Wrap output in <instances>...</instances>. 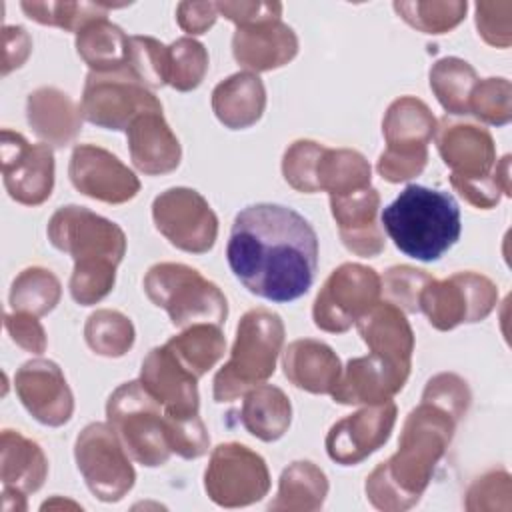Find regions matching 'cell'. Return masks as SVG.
Listing matches in <instances>:
<instances>
[{
    "label": "cell",
    "mask_w": 512,
    "mask_h": 512,
    "mask_svg": "<svg viewBox=\"0 0 512 512\" xmlns=\"http://www.w3.org/2000/svg\"><path fill=\"white\" fill-rule=\"evenodd\" d=\"M226 258L248 292L270 302H292L304 296L316 278L318 236L312 224L288 206L250 204L232 222Z\"/></svg>",
    "instance_id": "obj_1"
},
{
    "label": "cell",
    "mask_w": 512,
    "mask_h": 512,
    "mask_svg": "<svg viewBox=\"0 0 512 512\" xmlns=\"http://www.w3.org/2000/svg\"><path fill=\"white\" fill-rule=\"evenodd\" d=\"M458 418L422 398L402 428L398 452L366 478V494L380 510H406L424 494L434 466L444 456Z\"/></svg>",
    "instance_id": "obj_2"
},
{
    "label": "cell",
    "mask_w": 512,
    "mask_h": 512,
    "mask_svg": "<svg viewBox=\"0 0 512 512\" xmlns=\"http://www.w3.org/2000/svg\"><path fill=\"white\" fill-rule=\"evenodd\" d=\"M46 232L50 244L74 260L70 276L74 302L90 306L108 296L114 288L116 266L126 254L124 230L84 206L68 204L52 214Z\"/></svg>",
    "instance_id": "obj_3"
},
{
    "label": "cell",
    "mask_w": 512,
    "mask_h": 512,
    "mask_svg": "<svg viewBox=\"0 0 512 512\" xmlns=\"http://www.w3.org/2000/svg\"><path fill=\"white\" fill-rule=\"evenodd\" d=\"M394 246L420 262L440 260L460 238V206L450 192L406 186L380 214Z\"/></svg>",
    "instance_id": "obj_4"
},
{
    "label": "cell",
    "mask_w": 512,
    "mask_h": 512,
    "mask_svg": "<svg viewBox=\"0 0 512 512\" xmlns=\"http://www.w3.org/2000/svg\"><path fill=\"white\" fill-rule=\"evenodd\" d=\"M436 146L446 166H450V182L462 198L476 208H492L502 194H510L508 160L504 156L496 166L494 140L486 128L474 124H458L442 120L436 126Z\"/></svg>",
    "instance_id": "obj_5"
},
{
    "label": "cell",
    "mask_w": 512,
    "mask_h": 512,
    "mask_svg": "<svg viewBox=\"0 0 512 512\" xmlns=\"http://www.w3.org/2000/svg\"><path fill=\"white\" fill-rule=\"evenodd\" d=\"M282 342L284 324L276 312L248 310L238 322L228 362L214 376V400L232 402L250 388L264 384L276 370Z\"/></svg>",
    "instance_id": "obj_6"
},
{
    "label": "cell",
    "mask_w": 512,
    "mask_h": 512,
    "mask_svg": "<svg viewBox=\"0 0 512 512\" xmlns=\"http://www.w3.org/2000/svg\"><path fill=\"white\" fill-rule=\"evenodd\" d=\"M106 418L124 450L142 466L156 468L172 454V418L140 380L120 384L106 402Z\"/></svg>",
    "instance_id": "obj_7"
},
{
    "label": "cell",
    "mask_w": 512,
    "mask_h": 512,
    "mask_svg": "<svg viewBox=\"0 0 512 512\" xmlns=\"http://www.w3.org/2000/svg\"><path fill=\"white\" fill-rule=\"evenodd\" d=\"M144 292L154 306L168 312L178 328L200 322L222 326L228 316L222 290L196 268L180 262L154 264L144 276Z\"/></svg>",
    "instance_id": "obj_8"
},
{
    "label": "cell",
    "mask_w": 512,
    "mask_h": 512,
    "mask_svg": "<svg viewBox=\"0 0 512 512\" xmlns=\"http://www.w3.org/2000/svg\"><path fill=\"white\" fill-rule=\"evenodd\" d=\"M386 150L378 158V172L388 182L418 176L428 160V142L436 134V118L428 106L412 96L394 100L384 116Z\"/></svg>",
    "instance_id": "obj_9"
},
{
    "label": "cell",
    "mask_w": 512,
    "mask_h": 512,
    "mask_svg": "<svg viewBox=\"0 0 512 512\" xmlns=\"http://www.w3.org/2000/svg\"><path fill=\"white\" fill-rule=\"evenodd\" d=\"M82 118L106 130H128L146 112H162L160 100L128 68L88 72L80 100Z\"/></svg>",
    "instance_id": "obj_10"
},
{
    "label": "cell",
    "mask_w": 512,
    "mask_h": 512,
    "mask_svg": "<svg viewBox=\"0 0 512 512\" xmlns=\"http://www.w3.org/2000/svg\"><path fill=\"white\" fill-rule=\"evenodd\" d=\"M74 458L88 490L102 502H118L134 486L136 472L110 424H88L76 438Z\"/></svg>",
    "instance_id": "obj_11"
},
{
    "label": "cell",
    "mask_w": 512,
    "mask_h": 512,
    "mask_svg": "<svg viewBox=\"0 0 512 512\" xmlns=\"http://www.w3.org/2000/svg\"><path fill=\"white\" fill-rule=\"evenodd\" d=\"M204 490L214 504L224 508L254 504L270 490L266 462L244 444H220L212 450L204 472Z\"/></svg>",
    "instance_id": "obj_12"
},
{
    "label": "cell",
    "mask_w": 512,
    "mask_h": 512,
    "mask_svg": "<svg viewBox=\"0 0 512 512\" xmlns=\"http://www.w3.org/2000/svg\"><path fill=\"white\" fill-rule=\"evenodd\" d=\"M498 300L494 282L476 272H458L442 282L430 278L418 298V310L438 330H452L462 322L484 320Z\"/></svg>",
    "instance_id": "obj_13"
},
{
    "label": "cell",
    "mask_w": 512,
    "mask_h": 512,
    "mask_svg": "<svg viewBox=\"0 0 512 512\" xmlns=\"http://www.w3.org/2000/svg\"><path fill=\"white\" fill-rule=\"evenodd\" d=\"M382 292V280L374 268L342 264L324 282L312 308L314 324L324 332H346Z\"/></svg>",
    "instance_id": "obj_14"
},
{
    "label": "cell",
    "mask_w": 512,
    "mask_h": 512,
    "mask_svg": "<svg viewBox=\"0 0 512 512\" xmlns=\"http://www.w3.org/2000/svg\"><path fill=\"white\" fill-rule=\"evenodd\" d=\"M156 230L176 248L192 254L212 250L218 236V218L206 198L192 188H170L154 198Z\"/></svg>",
    "instance_id": "obj_15"
},
{
    "label": "cell",
    "mask_w": 512,
    "mask_h": 512,
    "mask_svg": "<svg viewBox=\"0 0 512 512\" xmlns=\"http://www.w3.org/2000/svg\"><path fill=\"white\" fill-rule=\"evenodd\" d=\"M2 178L12 200L38 206L52 194L54 154L48 144H30L22 134L2 130Z\"/></svg>",
    "instance_id": "obj_16"
},
{
    "label": "cell",
    "mask_w": 512,
    "mask_h": 512,
    "mask_svg": "<svg viewBox=\"0 0 512 512\" xmlns=\"http://www.w3.org/2000/svg\"><path fill=\"white\" fill-rule=\"evenodd\" d=\"M68 174L80 194L106 204H124L140 190L134 172L118 156L94 144H78L72 150Z\"/></svg>",
    "instance_id": "obj_17"
},
{
    "label": "cell",
    "mask_w": 512,
    "mask_h": 512,
    "mask_svg": "<svg viewBox=\"0 0 512 512\" xmlns=\"http://www.w3.org/2000/svg\"><path fill=\"white\" fill-rule=\"evenodd\" d=\"M396 404L392 400L382 404H368L366 408L336 422L326 436L328 456L342 464L354 466L376 452L396 424Z\"/></svg>",
    "instance_id": "obj_18"
},
{
    "label": "cell",
    "mask_w": 512,
    "mask_h": 512,
    "mask_svg": "<svg viewBox=\"0 0 512 512\" xmlns=\"http://www.w3.org/2000/svg\"><path fill=\"white\" fill-rule=\"evenodd\" d=\"M14 388L24 408L40 424L56 428L72 418V390L56 362L44 358L28 360L18 368Z\"/></svg>",
    "instance_id": "obj_19"
},
{
    "label": "cell",
    "mask_w": 512,
    "mask_h": 512,
    "mask_svg": "<svg viewBox=\"0 0 512 512\" xmlns=\"http://www.w3.org/2000/svg\"><path fill=\"white\" fill-rule=\"evenodd\" d=\"M140 384L164 408L168 416H198V378L188 368H184L166 346L152 348L142 360Z\"/></svg>",
    "instance_id": "obj_20"
},
{
    "label": "cell",
    "mask_w": 512,
    "mask_h": 512,
    "mask_svg": "<svg viewBox=\"0 0 512 512\" xmlns=\"http://www.w3.org/2000/svg\"><path fill=\"white\" fill-rule=\"evenodd\" d=\"M410 374V366L390 362L376 354L348 360L344 376L330 392L340 404H382L398 394Z\"/></svg>",
    "instance_id": "obj_21"
},
{
    "label": "cell",
    "mask_w": 512,
    "mask_h": 512,
    "mask_svg": "<svg viewBox=\"0 0 512 512\" xmlns=\"http://www.w3.org/2000/svg\"><path fill=\"white\" fill-rule=\"evenodd\" d=\"M232 52L240 66L266 72L288 64L298 52V38L282 20L238 26L232 38Z\"/></svg>",
    "instance_id": "obj_22"
},
{
    "label": "cell",
    "mask_w": 512,
    "mask_h": 512,
    "mask_svg": "<svg viewBox=\"0 0 512 512\" xmlns=\"http://www.w3.org/2000/svg\"><path fill=\"white\" fill-rule=\"evenodd\" d=\"M332 216L336 220L344 246L358 256H376L384 248V236L376 224L380 196L374 188H362L342 196H330Z\"/></svg>",
    "instance_id": "obj_23"
},
{
    "label": "cell",
    "mask_w": 512,
    "mask_h": 512,
    "mask_svg": "<svg viewBox=\"0 0 512 512\" xmlns=\"http://www.w3.org/2000/svg\"><path fill=\"white\" fill-rule=\"evenodd\" d=\"M128 150L132 164L146 176L168 174L180 164V142L166 124L162 112H146L128 126Z\"/></svg>",
    "instance_id": "obj_24"
},
{
    "label": "cell",
    "mask_w": 512,
    "mask_h": 512,
    "mask_svg": "<svg viewBox=\"0 0 512 512\" xmlns=\"http://www.w3.org/2000/svg\"><path fill=\"white\" fill-rule=\"evenodd\" d=\"M358 332L372 354L410 366L414 334L404 312L386 302H376L356 320Z\"/></svg>",
    "instance_id": "obj_25"
},
{
    "label": "cell",
    "mask_w": 512,
    "mask_h": 512,
    "mask_svg": "<svg viewBox=\"0 0 512 512\" xmlns=\"http://www.w3.org/2000/svg\"><path fill=\"white\" fill-rule=\"evenodd\" d=\"M284 374L300 390L330 394L340 380L342 366L334 350L312 338L294 340L284 350Z\"/></svg>",
    "instance_id": "obj_26"
},
{
    "label": "cell",
    "mask_w": 512,
    "mask_h": 512,
    "mask_svg": "<svg viewBox=\"0 0 512 512\" xmlns=\"http://www.w3.org/2000/svg\"><path fill=\"white\" fill-rule=\"evenodd\" d=\"M26 116L34 134L52 146H66L82 128L80 106L58 88L44 86L30 92Z\"/></svg>",
    "instance_id": "obj_27"
},
{
    "label": "cell",
    "mask_w": 512,
    "mask_h": 512,
    "mask_svg": "<svg viewBox=\"0 0 512 512\" xmlns=\"http://www.w3.org/2000/svg\"><path fill=\"white\" fill-rule=\"evenodd\" d=\"M48 474V460L42 448L18 430H2V494L26 498L36 492Z\"/></svg>",
    "instance_id": "obj_28"
},
{
    "label": "cell",
    "mask_w": 512,
    "mask_h": 512,
    "mask_svg": "<svg viewBox=\"0 0 512 512\" xmlns=\"http://www.w3.org/2000/svg\"><path fill=\"white\" fill-rule=\"evenodd\" d=\"M266 106L262 80L250 72H238L220 82L212 92V110L216 118L232 130L256 124Z\"/></svg>",
    "instance_id": "obj_29"
},
{
    "label": "cell",
    "mask_w": 512,
    "mask_h": 512,
    "mask_svg": "<svg viewBox=\"0 0 512 512\" xmlns=\"http://www.w3.org/2000/svg\"><path fill=\"white\" fill-rule=\"evenodd\" d=\"M290 420L292 406L280 388L272 384H258L244 394L240 422L258 440L274 442L282 438Z\"/></svg>",
    "instance_id": "obj_30"
},
{
    "label": "cell",
    "mask_w": 512,
    "mask_h": 512,
    "mask_svg": "<svg viewBox=\"0 0 512 512\" xmlns=\"http://www.w3.org/2000/svg\"><path fill=\"white\" fill-rule=\"evenodd\" d=\"M128 38L120 26L96 18L76 32V50L92 72H114L126 68Z\"/></svg>",
    "instance_id": "obj_31"
},
{
    "label": "cell",
    "mask_w": 512,
    "mask_h": 512,
    "mask_svg": "<svg viewBox=\"0 0 512 512\" xmlns=\"http://www.w3.org/2000/svg\"><path fill=\"white\" fill-rule=\"evenodd\" d=\"M370 186V164L366 158L348 148H326L322 146L316 170H314V188L326 190L330 196L350 194Z\"/></svg>",
    "instance_id": "obj_32"
},
{
    "label": "cell",
    "mask_w": 512,
    "mask_h": 512,
    "mask_svg": "<svg viewBox=\"0 0 512 512\" xmlns=\"http://www.w3.org/2000/svg\"><path fill=\"white\" fill-rule=\"evenodd\" d=\"M178 362L188 368L196 378L204 376L226 350V340L216 324L200 322L186 326V330L164 344Z\"/></svg>",
    "instance_id": "obj_33"
},
{
    "label": "cell",
    "mask_w": 512,
    "mask_h": 512,
    "mask_svg": "<svg viewBox=\"0 0 512 512\" xmlns=\"http://www.w3.org/2000/svg\"><path fill=\"white\" fill-rule=\"evenodd\" d=\"M328 482L324 472L308 460L292 462L280 476L276 500L270 510H318L326 498Z\"/></svg>",
    "instance_id": "obj_34"
},
{
    "label": "cell",
    "mask_w": 512,
    "mask_h": 512,
    "mask_svg": "<svg viewBox=\"0 0 512 512\" xmlns=\"http://www.w3.org/2000/svg\"><path fill=\"white\" fill-rule=\"evenodd\" d=\"M476 82L474 68L460 58H442L430 70V88L450 114H468V98Z\"/></svg>",
    "instance_id": "obj_35"
},
{
    "label": "cell",
    "mask_w": 512,
    "mask_h": 512,
    "mask_svg": "<svg viewBox=\"0 0 512 512\" xmlns=\"http://www.w3.org/2000/svg\"><path fill=\"white\" fill-rule=\"evenodd\" d=\"M60 300L58 278L40 266L22 270L10 290V306L14 312H28L32 316H44L54 310Z\"/></svg>",
    "instance_id": "obj_36"
},
{
    "label": "cell",
    "mask_w": 512,
    "mask_h": 512,
    "mask_svg": "<svg viewBox=\"0 0 512 512\" xmlns=\"http://www.w3.org/2000/svg\"><path fill=\"white\" fill-rule=\"evenodd\" d=\"M84 338L94 354L106 358L124 356L134 344V326L130 318L116 310H96L88 316Z\"/></svg>",
    "instance_id": "obj_37"
},
{
    "label": "cell",
    "mask_w": 512,
    "mask_h": 512,
    "mask_svg": "<svg viewBox=\"0 0 512 512\" xmlns=\"http://www.w3.org/2000/svg\"><path fill=\"white\" fill-rule=\"evenodd\" d=\"M20 8L34 22L78 32L84 24L96 18H106L108 10L120 6L94 2H22Z\"/></svg>",
    "instance_id": "obj_38"
},
{
    "label": "cell",
    "mask_w": 512,
    "mask_h": 512,
    "mask_svg": "<svg viewBox=\"0 0 512 512\" xmlns=\"http://www.w3.org/2000/svg\"><path fill=\"white\" fill-rule=\"evenodd\" d=\"M208 70L206 48L194 38H178L168 46L166 74L168 84L180 92L200 86Z\"/></svg>",
    "instance_id": "obj_39"
},
{
    "label": "cell",
    "mask_w": 512,
    "mask_h": 512,
    "mask_svg": "<svg viewBox=\"0 0 512 512\" xmlns=\"http://www.w3.org/2000/svg\"><path fill=\"white\" fill-rule=\"evenodd\" d=\"M466 2H394V10L414 28L426 34H442L466 14Z\"/></svg>",
    "instance_id": "obj_40"
},
{
    "label": "cell",
    "mask_w": 512,
    "mask_h": 512,
    "mask_svg": "<svg viewBox=\"0 0 512 512\" xmlns=\"http://www.w3.org/2000/svg\"><path fill=\"white\" fill-rule=\"evenodd\" d=\"M166 54H168V46H164L156 38L130 36L126 68L146 88H162L164 84H168Z\"/></svg>",
    "instance_id": "obj_41"
},
{
    "label": "cell",
    "mask_w": 512,
    "mask_h": 512,
    "mask_svg": "<svg viewBox=\"0 0 512 512\" xmlns=\"http://www.w3.org/2000/svg\"><path fill=\"white\" fill-rule=\"evenodd\" d=\"M468 114L502 126L510 120V84L506 78H486L476 82L468 98Z\"/></svg>",
    "instance_id": "obj_42"
},
{
    "label": "cell",
    "mask_w": 512,
    "mask_h": 512,
    "mask_svg": "<svg viewBox=\"0 0 512 512\" xmlns=\"http://www.w3.org/2000/svg\"><path fill=\"white\" fill-rule=\"evenodd\" d=\"M430 274L424 270H416L410 266H392L386 270L382 288L390 304L398 306L406 312H420L418 310V298L422 288L430 282Z\"/></svg>",
    "instance_id": "obj_43"
},
{
    "label": "cell",
    "mask_w": 512,
    "mask_h": 512,
    "mask_svg": "<svg viewBox=\"0 0 512 512\" xmlns=\"http://www.w3.org/2000/svg\"><path fill=\"white\" fill-rule=\"evenodd\" d=\"M322 150V144L314 140H296L286 152L282 160V174L286 182L306 194H314V170H316V160Z\"/></svg>",
    "instance_id": "obj_44"
},
{
    "label": "cell",
    "mask_w": 512,
    "mask_h": 512,
    "mask_svg": "<svg viewBox=\"0 0 512 512\" xmlns=\"http://www.w3.org/2000/svg\"><path fill=\"white\" fill-rule=\"evenodd\" d=\"M4 326L10 338L26 352L42 354L46 350V334L36 316L28 312H14L4 316Z\"/></svg>",
    "instance_id": "obj_45"
},
{
    "label": "cell",
    "mask_w": 512,
    "mask_h": 512,
    "mask_svg": "<svg viewBox=\"0 0 512 512\" xmlns=\"http://www.w3.org/2000/svg\"><path fill=\"white\" fill-rule=\"evenodd\" d=\"M218 14L232 20L236 26H248L256 22L280 20V2H216Z\"/></svg>",
    "instance_id": "obj_46"
},
{
    "label": "cell",
    "mask_w": 512,
    "mask_h": 512,
    "mask_svg": "<svg viewBox=\"0 0 512 512\" xmlns=\"http://www.w3.org/2000/svg\"><path fill=\"white\" fill-rule=\"evenodd\" d=\"M510 10H506L496 20L494 18L496 16L494 2H478L476 4V26L488 44L502 46V48H506L510 44Z\"/></svg>",
    "instance_id": "obj_47"
},
{
    "label": "cell",
    "mask_w": 512,
    "mask_h": 512,
    "mask_svg": "<svg viewBox=\"0 0 512 512\" xmlns=\"http://www.w3.org/2000/svg\"><path fill=\"white\" fill-rule=\"evenodd\" d=\"M218 18L214 2H182L178 4V24L188 34H204Z\"/></svg>",
    "instance_id": "obj_48"
}]
</instances>
